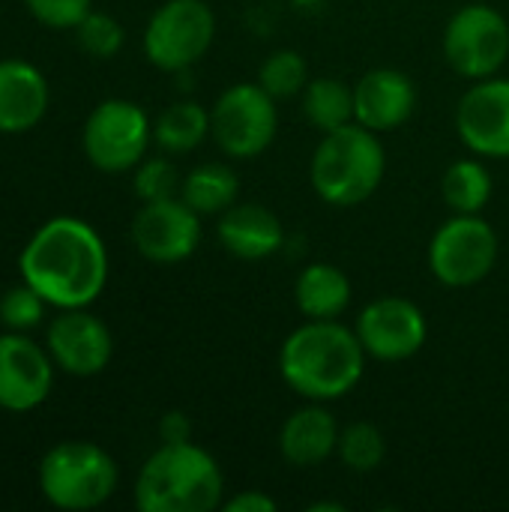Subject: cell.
<instances>
[{"label": "cell", "instance_id": "1", "mask_svg": "<svg viewBox=\"0 0 509 512\" xmlns=\"http://www.w3.org/2000/svg\"><path fill=\"white\" fill-rule=\"evenodd\" d=\"M18 270L48 306L87 309L105 291L108 249L84 219L54 216L21 249Z\"/></svg>", "mask_w": 509, "mask_h": 512}, {"label": "cell", "instance_id": "2", "mask_svg": "<svg viewBox=\"0 0 509 512\" xmlns=\"http://www.w3.org/2000/svg\"><path fill=\"white\" fill-rule=\"evenodd\" d=\"M366 348L354 327L336 321H306L279 348V375L306 402L345 399L366 372Z\"/></svg>", "mask_w": 509, "mask_h": 512}, {"label": "cell", "instance_id": "3", "mask_svg": "<svg viewBox=\"0 0 509 512\" xmlns=\"http://www.w3.org/2000/svg\"><path fill=\"white\" fill-rule=\"evenodd\" d=\"M222 501V468L192 441L162 444L135 480V507L141 512H213Z\"/></svg>", "mask_w": 509, "mask_h": 512}, {"label": "cell", "instance_id": "4", "mask_svg": "<svg viewBox=\"0 0 509 512\" xmlns=\"http://www.w3.org/2000/svg\"><path fill=\"white\" fill-rule=\"evenodd\" d=\"M387 174V153L381 135L348 123L333 132H324L312 162L309 180L315 195L330 207H360L369 201Z\"/></svg>", "mask_w": 509, "mask_h": 512}, {"label": "cell", "instance_id": "5", "mask_svg": "<svg viewBox=\"0 0 509 512\" xmlns=\"http://www.w3.org/2000/svg\"><path fill=\"white\" fill-rule=\"evenodd\" d=\"M117 480V462L90 441H63L39 462V492L57 510H96L117 492Z\"/></svg>", "mask_w": 509, "mask_h": 512}, {"label": "cell", "instance_id": "6", "mask_svg": "<svg viewBox=\"0 0 509 512\" xmlns=\"http://www.w3.org/2000/svg\"><path fill=\"white\" fill-rule=\"evenodd\" d=\"M279 108L258 81H240L210 108V138L231 159H258L276 141Z\"/></svg>", "mask_w": 509, "mask_h": 512}, {"label": "cell", "instance_id": "7", "mask_svg": "<svg viewBox=\"0 0 509 512\" xmlns=\"http://www.w3.org/2000/svg\"><path fill=\"white\" fill-rule=\"evenodd\" d=\"M216 39V12L204 0H165L144 27V57L162 72H189Z\"/></svg>", "mask_w": 509, "mask_h": 512}, {"label": "cell", "instance_id": "8", "mask_svg": "<svg viewBox=\"0 0 509 512\" xmlns=\"http://www.w3.org/2000/svg\"><path fill=\"white\" fill-rule=\"evenodd\" d=\"M498 234L480 213H453L429 240V270L447 288H474L498 264Z\"/></svg>", "mask_w": 509, "mask_h": 512}, {"label": "cell", "instance_id": "9", "mask_svg": "<svg viewBox=\"0 0 509 512\" xmlns=\"http://www.w3.org/2000/svg\"><path fill=\"white\" fill-rule=\"evenodd\" d=\"M441 45L456 75L468 81L492 78L509 60L507 15L489 3H468L450 15Z\"/></svg>", "mask_w": 509, "mask_h": 512}, {"label": "cell", "instance_id": "10", "mask_svg": "<svg viewBox=\"0 0 509 512\" xmlns=\"http://www.w3.org/2000/svg\"><path fill=\"white\" fill-rule=\"evenodd\" d=\"M153 141V123L141 105L129 99H105L99 102L81 132L84 156L93 168L105 174L135 171V165L147 156Z\"/></svg>", "mask_w": 509, "mask_h": 512}, {"label": "cell", "instance_id": "11", "mask_svg": "<svg viewBox=\"0 0 509 512\" xmlns=\"http://www.w3.org/2000/svg\"><path fill=\"white\" fill-rule=\"evenodd\" d=\"M354 333L369 357L381 363H402L423 351L429 339V321L408 297H375L354 321Z\"/></svg>", "mask_w": 509, "mask_h": 512}, {"label": "cell", "instance_id": "12", "mask_svg": "<svg viewBox=\"0 0 509 512\" xmlns=\"http://www.w3.org/2000/svg\"><path fill=\"white\" fill-rule=\"evenodd\" d=\"M132 243L153 264H180L192 258L201 243V213L180 195L147 201L132 219Z\"/></svg>", "mask_w": 509, "mask_h": 512}, {"label": "cell", "instance_id": "13", "mask_svg": "<svg viewBox=\"0 0 509 512\" xmlns=\"http://www.w3.org/2000/svg\"><path fill=\"white\" fill-rule=\"evenodd\" d=\"M462 144L483 159H509V78L474 81L456 108Z\"/></svg>", "mask_w": 509, "mask_h": 512}, {"label": "cell", "instance_id": "14", "mask_svg": "<svg viewBox=\"0 0 509 512\" xmlns=\"http://www.w3.org/2000/svg\"><path fill=\"white\" fill-rule=\"evenodd\" d=\"M45 345L54 366L72 378H93L105 372L114 357L111 330L87 309H60L48 324Z\"/></svg>", "mask_w": 509, "mask_h": 512}, {"label": "cell", "instance_id": "15", "mask_svg": "<svg viewBox=\"0 0 509 512\" xmlns=\"http://www.w3.org/2000/svg\"><path fill=\"white\" fill-rule=\"evenodd\" d=\"M54 387V360L30 336L6 330L0 336V408L27 414Z\"/></svg>", "mask_w": 509, "mask_h": 512}, {"label": "cell", "instance_id": "16", "mask_svg": "<svg viewBox=\"0 0 509 512\" xmlns=\"http://www.w3.org/2000/svg\"><path fill=\"white\" fill-rule=\"evenodd\" d=\"M417 108V84L393 66L369 69L354 84V123L384 135L411 120Z\"/></svg>", "mask_w": 509, "mask_h": 512}, {"label": "cell", "instance_id": "17", "mask_svg": "<svg viewBox=\"0 0 509 512\" xmlns=\"http://www.w3.org/2000/svg\"><path fill=\"white\" fill-rule=\"evenodd\" d=\"M216 234L222 249L237 261H267L285 246L282 219L258 201H237L219 213Z\"/></svg>", "mask_w": 509, "mask_h": 512}, {"label": "cell", "instance_id": "18", "mask_svg": "<svg viewBox=\"0 0 509 512\" xmlns=\"http://www.w3.org/2000/svg\"><path fill=\"white\" fill-rule=\"evenodd\" d=\"M339 420L327 402H309L285 417L279 429V453L291 468H318L339 450Z\"/></svg>", "mask_w": 509, "mask_h": 512}, {"label": "cell", "instance_id": "19", "mask_svg": "<svg viewBox=\"0 0 509 512\" xmlns=\"http://www.w3.org/2000/svg\"><path fill=\"white\" fill-rule=\"evenodd\" d=\"M48 111V81L27 63L0 60V135H21L42 123Z\"/></svg>", "mask_w": 509, "mask_h": 512}, {"label": "cell", "instance_id": "20", "mask_svg": "<svg viewBox=\"0 0 509 512\" xmlns=\"http://www.w3.org/2000/svg\"><path fill=\"white\" fill-rule=\"evenodd\" d=\"M351 297L348 273L330 261H312L297 273L294 303L306 321H336L351 306Z\"/></svg>", "mask_w": 509, "mask_h": 512}, {"label": "cell", "instance_id": "21", "mask_svg": "<svg viewBox=\"0 0 509 512\" xmlns=\"http://www.w3.org/2000/svg\"><path fill=\"white\" fill-rule=\"evenodd\" d=\"M180 198L201 216H219L240 201V177L225 162H201L183 177Z\"/></svg>", "mask_w": 509, "mask_h": 512}, {"label": "cell", "instance_id": "22", "mask_svg": "<svg viewBox=\"0 0 509 512\" xmlns=\"http://www.w3.org/2000/svg\"><path fill=\"white\" fill-rule=\"evenodd\" d=\"M300 108L312 129H318L321 135L333 132L339 126L354 123V87L333 75L309 78V84L300 93Z\"/></svg>", "mask_w": 509, "mask_h": 512}, {"label": "cell", "instance_id": "23", "mask_svg": "<svg viewBox=\"0 0 509 512\" xmlns=\"http://www.w3.org/2000/svg\"><path fill=\"white\" fill-rule=\"evenodd\" d=\"M210 135V111L195 99L171 102L153 123V141L165 153H192Z\"/></svg>", "mask_w": 509, "mask_h": 512}, {"label": "cell", "instance_id": "24", "mask_svg": "<svg viewBox=\"0 0 509 512\" xmlns=\"http://www.w3.org/2000/svg\"><path fill=\"white\" fill-rule=\"evenodd\" d=\"M492 174L483 156L456 159L441 177V195L453 213H483L492 198Z\"/></svg>", "mask_w": 509, "mask_h": 512}, {"label": "cell", "instance_id": "25", "mask_svg": "<svg viewBox=\"0 0 509 512\" xmlns=\"http://www.w3.org/2000/svg\"><path fill=\"white\" fill-rule=\"evenodd\" d=\"M336 453L351 474H375L387 459V438L375 423L357 420L342 429Z\"/></svg>", "mask_w": 509, "mask_h": 512}, {"label": "cell", "instance_id": "26", "mask_svg": "<svg viewBox=\"0 0 509 512\" xmlns=\"http://www.w3.org/2000/svg\"><path fill=\"white\" fill-rule=\"evenodd\" d=\"M276 102L279 99H291L300 96L303 87L309 84V63L300 51L294 48H279L270 57H264V63L258 66V78H255Z\"/></svg>", "mask_w": 509, "mask_h": 512}, {"label": "cell", "instance_id": "27", "mask_svg": "<svg viewBox=\"0 0 509 512\" xmlns=\"http://www.w3.org/2000/svg\"><path fill=\"white\" fill-rule=\"evenodd\" d=\"M75 39H78L81 51H87L90 57L108 60V57H114V54L123 48L126 30H123V24H120L117 18L90 9V12L84 15V21L75 27Z\"/></svg>", "mask_w": 509, "mask_h": 512}, {"label": "cell", "instance_id": "28", "mask_svg": "<svg viewBox=\"0 0 509 512\" xmlns=\"http://www.w3.org/2000/svg\"><path fill=\"white\" fill-rule=\"evenodd\" d=\"M180 171L174 168L171 159L165 156H153V159H141L135 165V177H132V189L141 198V204L147 201H165V198H177L180 195Z\"/></svg>", "mask_w": 509, "mask_h": 512}, {"label": "cell", "instance_id": "29", "mask_svg": "<svg viewBox=\"0 0 509 512\" xmlns=\"http://www.w3.org/2000/svg\"><path fill=\"white\" fill-rule=\"evenodd\" d=\"M45 300L39 297L36 288H30L27 282L3 291L0 297V324L12 333H27L33 327H39V321L45 318Z\"/></svg>", "mask_w": 509, "mask_h": 512}, {"label": "cell", "instance_id": "30", "mask_svg": "<svg viewBox=\"0 0 509 512\" xmlns=\"http://www.w3.org/2000/svg\"><path fill=\"white\" fill-rule=\"evenodd\" d=\"M27 12L54 30H75L93 9V0H24Z\"/></svg>", "mask_w": 509, "mask_h": 512}, {"label": "cell", "instance_id": "31", "mask_svg": "<svg viewBox=\"0 0 509 512\" xmlns=\"http://www.w3.org/2000/svg\"><path fill=\"white\" fill-rule=\"evenodd\" d=\"M222 510L225 512H276L279 510V504H276L267 492H261V489H246V492H240V495H234V498L222 501Z\"/></svg>", "mask_w": 509, "mask_h": 512}, {"label": "cell", "instance_id": "32", "mask_svg": "<svg viewBox=\"0 0 509 512\" xmlns=\"http://www.w3.org/2000/svg\"><path fill=\"white\" fill-rule=\"evenodd\" d=\"M159 438L162 444H183L192 441V420L183 411H168L159 420Z\"/></svg>", "mask_w": 509, "mask_h": 512}, {"label": "cell", "instance_id": "33", "mask_svg": "<svg viewBox=\"0 0 509 512\" xmlns=\"http://www.w3.org/2000/svg\"><path fill=\"white\" fill-rule=\"evenodd\" d=\"M309 512H345V504H339V501H315V504H309Z\"/></svg>", "mask_w": 509, "mask_h": 512}]
</instances>
